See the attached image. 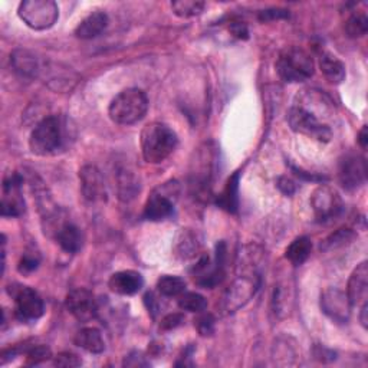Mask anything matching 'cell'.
I'll return each mask as SVG.
<instances>
[{
    "instance_id": "7bdbcfd3",
    "label": "cell",
    "mask_w": 368,
    "mask_h": 368,
    "mask_svg": "<svg viewBox=\"0 0 368 368\" xmlns=\"http://www.w3.org/2000/svg\"><path fill=\"white\" fill-rule=\"evenodd\" d=\"M231 32L233 33V36L239 39H247L249 38V30L247 26L243 22H233L231 25Z\"/></svg>"
},
{
    "instance_id": "603a6c76",
    "label": "cell",
    "mask_w": 368,
    "mask_h": 368,
    "mask_svg": "<svg viewBox=\"0 0 368 368\" xmlns=\"http://www.w3.org/2000/svg\"><path fill=\"white\" fill-rule=\"evenodd\" d=\"M319 68L331 84H341L345 80V65L334 54L324 51L319 55Z\"/></svg>"
},
{
    "instance_id": "83f0119b",
    "label": "cell",
    "mask_w": 368,
    "mask_h": 368,
    "mask_svg": "<svg viewBox=\"0 0 368 368\" xmlns=\"http://www.w3.org/2000/svg\"><path fill=\"white\" fill-rule=\"evenodd\" d=\"M292 293H290V288L286 283H279L275 286L274 289V297H272V307H274V312L275 315H278L279 318H285L292 307Z\"/></svg>"
},
{
    "instance_id": "ffe728a7",
    "label": "cell",
    "mask_w": 368,
    "mask_h": 368,
    "mask_svg": "<svg viewBox=\"0 0 368 368\" xmlns=\"http://www.w3.org/2000/svg\"><path fill=\"white\" fill-rule=\"evenodd\" d=\"M200 250V242L197 235L192 229H180L173 243V252L178 259H192Z\"/></svg>"
},
{
    "instance_id": "2e32d148",
    "label": "cell",
    "mask_w": 368,
    "mask_h": 368,
    "mask_svg": "<svg viewBox=\"0 0 368 368\" xmlns=\"http://www.w3.org/2000/svg\"><path fill=\"white\" fill-rule=\"evenodd\" d=\"M81 192L91 203L106 200V188L102 173L95 166H84L80 170Z\"/></svg>"
},
{
    "instance_id": "f35d334b",
    "label": "cell",
    "mask_w": 368,
    "mask_h": 368,
    "mask_svg": "<svg viewBox=\"0 0 368 368\" xmlns=\"http://www.w3.org/2000/svg\"><path fill=\"white\" fill-rule=\"evenodd\" d=\"M276 186H278V189L281 190V193H283L285 196H292L293 193L297 192V184H295V181L288 178V177H285V176H282V177L278 178Z\"/></svg>"
},
{
    "instance_id": "ee69618b",
    "label": "cell",
    "mask_w": 368,
    "mask_h": 368,
    "mask_svg": "<svg viewBox=\"0 0 368 368\" xmlns=\"http://www.w3.org/2000/svg\"><path fill=\"white\" fill-rule=\"evenodd\" d=\"M360 322H361V325H362L364 329L368 328V304H367V301L362 302V305H361V309H360Z\"/></svg>"
},
{
    "instance_id": "52a82bcc",
    "label": "cell",
    "mask_w": 368,
    "mask_h": 368,
    "mask_svg": "<svg viewBox=\"0 0 368 368\" xmlns=\"http://www.w3.org/2000/svg\"><path fill=\"white\" fill-rule=\"evenodd\" d=\"M20 20L33 30H47L59 18V8L54 0H26L18 9Z\"/></svg>"
},
{
    "instance_id": "4316f807",
    "label": "cell",
    "mask_w": 368,
    "mask_h": 368,
    "mask_svg": "<svg viewBox=\"0 0 368 368\" xmlns=\"http://www.w3.org/2000/svg\"><path fill=\"white\" fill-rule=\"evenodd\" d=\"M117 188L121 200H131L140 192V184L134 176V173L128 168H120L117 173Z\"/></svg>"
},
{
    "instance_id": "484cf974",
    "label": "cell",
    "mask_w": 368,
    "mask_h": 368,
    "mask_svg": "<svg viewBox=\"0 0 368 368\" xmlns=\"http://www.w3.org/2000/svg\"><path fill=\"white\" fill-rule=\"evenodd\" d=\"M312 242L307 236H300L293 240L285 250V257L295 266L302 265L311 254Z\"/></svg>"
},
{
    "instance_id": "9c48e42d",
    "label": "cell",
    "mask_w": 368,
    "mask_h": 368,
    "mask_svg": "<svg viewBox=\"0 0 368 368\" xmlns=\"http://www.w3.org/2000/svg\"><path fill=\"white\" fill-rule=\"evenodd\" d=\"M9 293L15 300V314L18 319L23 322H30L39 319L44 315V300L39 297V293L33 290L32 288L18 285V288L9 289Z\"/></svg>"
},
{
    "instance_id": "f1b7e54d",
    "label": "cell",
    "mask_w": 368,
    "mask_h": 368,
    "mask_svg": "<svg viewBox=\"0 0 368 368\" xmlns=\"http://www.w3.org/2000/svg\"><path fill=\"white\" fill-rule=\"evenodd\" d=\"M157 290L163 297H178L186 290V281L176 275H164L157 281Z\"/></svg>"
},
{
    "instance_id": "8d00e7d4",
    "label": "cell",
    "mask_w": 368,
    "mask_h": 368,
    "mask_svg": "<svg viewBox=\"0 0 368 368\" xmlns=\"http://www.w3.org/2000/svg\"><path fill=\"white\" fill-rule=\"evenodd\" d=\"M82 364V360L73 352H61L54 357V365L63 368H75Z\"/></svg>"
},
{
    "instance_id": "4dcf8cb0",
    "label": "cell",
    "mask_w": 368,
    "mask_h": 368,
    "mask_svg": "<svg viewBox=\"0 0 368 368\" xmlns=\"http://www.w3.org/2000/svg\"><path fill=\"white\" fill-rule=\"evenodd\" d=\"M204 6V2H199V0H178V2L171 4L174 15L184 19L199 16L203 12Z\"/></svg>"
},
{
    "instance_id": "5b68a950",
    "label": "cell",
    "mask_w": 368,
    "mask_h": 368,
    "mask_svg": "<svg viewBox=\"0 0 368 368\" xmlns=\"http://www.w3.org/2000/svg\"><path fill=\"white\" fill-rule=\"evenodd\" d=\"M63 144V130L58 117H47L33 128L29 137L30 152L36 156L55 154Z\"/></svg>"
},
{
    "instance_id": "8fae6325",
    "label": "cell",
    "mask_w": 368,
    "mask_h": 368,
    "mask_svg": "<svg viewBox=\"0 0 368 368\" xmlns=\"http://www.w3.org/2000/svg\"><path fill=\"white\" fill-rule=\"evenodd\" d=\"M321 309L322 312L338 324H347L351 315V302L347 293L338 288H326L321 293Z\"/></svg>"
},
{
    "instance_id": "f6af8a7d",
    "label": "cell",
    "mask_w": 368,
    "mask_h": 368,
    "mask_svg": "<svg viewBox=\"0 0 368 368\" xmlns=\"http://www.w3.org/2000/svg\"><path fill=\"white\" fill-rule=\"evenodd\" d=\"M358 144L361 145V149H367L368 144V131H367V125H364L358 134Z\"/></svg>"
},
{
    "instance_id": "60d3db41",
    "label": "cell",
    "mask_w": 368,
    "mask_h": 368,
    "mask_svg": "<svg viewBox=\"0 0 368 368\" xmlns=\"http://www.w3.org/2000/svg\"><path fill=\"white\" fill-rule=\"evenodd\" d=\"M288 16H289L288 11L268 9V11H262L259 13V20L261 22H269V20H274V19H283V18H288Z\"/></svg>"
},
{
    "instance_id": "d6986e66",
    "label": "cell",
    "mask_w": 368,
    "mask_h": 368,
    "mask_svg": "<svg viewBox=\"0 0 368 368\" xmlns=\"http://www.w3.org/2000/svg\"><path fill=\"white\" fill-rule=\"evenodd\" d=\"M11 63L15 72L25 78H36L42 70L39 59L26 49H15L11 55Z\"/></svg>"
},
{
    "instance_id": "ab89813d",
    "label": "cell",
    "mask_w": 368,
    "mask_h": 368,
    "mask_svg": "<svg viewBox=\"0 0 368 368\" xmlns=\"http://www.w3.org/2000/svg\"><path fill=\"white\" fill-rule=\"evenodd\" d=\"M183 321H184V317L181 314H170L161 319L160 328L164 331H171V329L180 326L183 324Z\"/></svg>"
},
{
    "instance_id": "8992f818",
    "label": "cell",
    "mask_w": 368,
    "mask_h": 368,
    "mask_svg": "<svg viewBox=\"0 0 368 368\" xmlns=\"http://www.w3.org/2000/svg\"><path fill=\"white\" fill-rule=\"evenodd\" d=\"M226 243L220 242L216 246L214 259H210L207 254L202 256L200 261L195 265L192 274L195 282L206 289H211L222 283L226 275Z\"/></svg>"
},
{
    "instance_id": "d4e9b609",
    "label": "cell",
    "mask_w": 368,
    "mask_h": 368,
    "mask_svg": "<svg viewBox=\"0 0 368 368\" xmlns=\"http://www.w3.org/2000/svg\"><path fill=\"white\" fill-rule=\"evenodd\" d=\"M75 344L91 354H101L105 350V343L101 331L97 328H84L75 336Z\"/></svg>"
},
{
    "instance_id": "f546056e",
    "label": "cell",
    "mask_w": 368,
    "mask_h": 368,
    "mask_svg": "<svg viewBox=\"0 0 368 368\" xmlns=\"http://www.w3.org/2000/svg\"><path fill=\"white\" fill-rule=\"evenodd\" d=\"M178 308L188 312H203L207 308V300L197 292H186L184 290L178 295Z\"/></svg>"
},
{
    "instance_id": "6da1fadb",
    "label": "cell",
    "mask_w": 368,
    "mask_h": 368,
    "mask_svg": "<svg viewBox=\"0 0 368 368\" xmlns=\"http://www.w3.org/2000/svg\"><path fill=\"white\" fill-rule=\"evenodd\" d=\"M178 144L177 134L163 123H150L141 131V153L147 163L160 164L171 156Z\"/></svg>"
},
{
    "instance_id": "1f68e13d",
    "label": "cell",
    "mask_w": 368,
    "mask_h": 368,
    "mask_svg": "<svg viewBox=\"0 0 368 368\" xmlns=\"http://www.w3.org/2000/svg\"><path fill=\"white\" fill-rule=\"evenodd\" d=\"M354 239H355V233L351 229H348V228L338 229L337 232H334L333 235H329L321 243V250H333V249L343 247V246L351 243Z\"/></svg>"
},
{
    "instance_id": "74e56055",
    "label": "cell",
    "mask_w": 368,
    "mask_h": 368,
    "mask_svg": "<svg viewBox=\"0 0 368 368\" xmlns=\"http://www.w3.org/2000/svg\"><path fill=\"white\" fill-rule=\"evenodd\" d=\"M150 361L147 360V357L140 352V351H133L130 352L125 360H124V367H131V368H141V367H149Z\"/></svg>"
},
{
    "instance_id": "30bf717a",
    "label": "cell",
    "mask_w": 368,
    "mask_h": 368,
    "mask_svg": "<svg viewBox=\"0 0 368 368\" xmlns=\"http://www.w3.org/2000/svg\"><path fill=\"white\" fill-rule=\"evenodd\" d=\"M311 206L319 222L334 220L344 210V203L340 193L336 189L326 186V184H321L314 190L311 196Z\"/></svg>"
},
{
    "instance_id": "e575fe53",
    "label": "cell",
    "mask_w": 368,
    "mask_h": 368,
    "mask_svg": "<svg viewBox=\"0 0 368 368\" xmlns=\"http://www.w3.org/2000/svg\"><path fill=\"white\" fill-rule=\"evenodd\" d=\"M39 254L35 253V252H26L22 259L19 261V265H18V271L23 275H29L32 272H35L36 269H38L39 266Z\"/></svg>"
},
{
    "instance_id": "7402d4cb",
    "label": "cell",
    "mask_w": 368,
    "mask_h": 368,
    "mask_svg": "<svg viewBox=\"0 0 368 368\" xmlns=\"http://www.w3.org/2000/svg\"><path fill=\"white\" fill-rule=\"evenodd\" d=\"M239 180H240V171H235L223 189L216 199V204L229 213H236L239 209Z\"/></svg>"
},
{
    "instance_id": "5bb4252c",
    "label": "cell",
    "mask_w": 368,
    "mask_h": 368,
    "mask_svg": "<svg viewBox=\"0 0 368 368\" xmlns=\"http://www.w3.org/2000/svg\"><path fill=\"white\" fill-rule=\"evenodd\" d=\"M22 177L18 173H12L5 177L2 193V216L19 217L25 213V200L22 196Z\"/></svg>"
},
{
    "instance_id": "d590c367",
    "label": "cell",
    "mask_w": 368,
    "mask_h": 368,
    "mask_svg": "<svg viewBox=\"0 0 368 368\" xmlns=\"http://www.w3.org/2000/svg\"><path fill=\"white\" fill-rule=\"evenodd\" d=\"M214 324L216 319L211 314H202L195 319V326L199 331V334L202 337H210L211 334H214Z\"/></svg>"
},
{
    "instance_id": "3957f363",
    "label": "cell",
    "mask_w": 368,
    "mask_h": 368,
    "mask_svg": "<svg viewBox=\"0 0 368 368\" xmlns=\"http://www.w3.org/2000/svg\"><path fill=\"white\" fill-rule=\"evenodd\" d=\"M276 70L282 81L289 84L308 81L315 70L311 55L298 47L285 48L276 61Z\"/></svg>"
},
{
    "instance_id": "7a4b0ae2",
    "label": "cell",
    "mask_w": 368,
    "mask_h": 368,
    "mask_svg": "<svg viewBox=\"0 0 368 368\" xmlns=\"http://www.w3.org/2000/svg\"><path fill=\"white\" fill-rule=\"evenodd\" d=\"M149 109V98L138 88L121 91L109 104L108 116L116 124L134 125L140 123Z\"/></svg>"
},
{
    "instance_id": "836d02e7",
    "label": "cell",
    "mask_w": 368,
    "mask_h": 368,
    "mask_svg": "<svg viewBox=\"0 0 368 368\" xmlns=\"http://www.w3.org/2000/svg\"><path fill=\"white\" fill-rule=\"evenodd\" d=\"M52 358L51 348L47 345H32L30 348L26 350V360L29 365H36L41 364L44 361H48Z\"/></svg>"
},
{
    "instance_id": "d6a6232c",
    "label": "cell",
    "mask_w": 368,
    "mask_h": 368,
    "mask_svg": "<svg viewBox=\"0 0 368 368\" xmlns=\"http://www.w3.org/2000/svg\"><path fill=\"white\" fill-rule=\"evenodd\" d=\"M368 30V18L365 13H352L345 20V32L352 39L362 38Z\"/></svg>"
},
{
    "instance_id": "7c38bea8",
    "label": "cell",
    "mask_w": 368,
    "mask_h": 368,
    "mask_svg": "<svg viewBox=\"0 0 368 368\" xmlns=\"http://www.w3.org/2000/svg\"><path fill=\"white\" fill-rule=\"evenodd\" d=\"M170 183L163 184V188L153 192L144 206V219L152 222H160L174 214V202L171 196H177L178 192H170ZM177 189V188H176Z\"/></svg>"
},
{
    "instance_id": "cb8c5ba5",
    "label": "cell",
    "mask_w": 368,
    "mask_h": 368,
    "mask_svg": "<svg viewBox=\"0 0 368 368\" xmlns=\"http://www.w3.org/2000/svg\"><path fill=\"white\" fill-rule=\"evenodd\" d=\"M56 240L59 246L68 253H77L82 247V233L72 223H65L56 232Z\"/></svg>"
},
{
    "instance_id": "b9f144b4",
    "label": "cell",
    "mask_w": 368,
    "mask_h": 368,
    "mask_svg": "<svg viewBox=\"0 0 368 368\" xmlns=\"http://www.w3.org/2000/svg\"><path fill=\"white\" fill-rule=\"evenodd\" d=\"M314 357L319 361H328V360L331 361V360L336 358V352L325 348L324 345H315L314 347Z\"/></svg>"
},
{
    "instance_id": "277c9868",
    "label": "cell",
    "mask_w": 368,
    "mask_h": 368,
    "mask_svg": "<svg viewBox=\"0 0 368 368\" xmlns=\"http://www.w3.org/2000/svg\"><path fill=\"white\" fill-rule=\"evenodd\" d=\"M261 286V276L239 275L223 292L217 308L222 315H231L243 308Z\"/></svg>"
},
{
    "instance_id": "ba28073f",
    "label": "cell",
    "mask_w": 368,
    "mask_h": 368,
    "mask_svg": "<svg viewBox=\"0 0 368 368\" xmlns=\"http://www.w3.org/2000/svg\"><path fill=\"white\" fill-rule=\"evenodd\" d=\"M288 123L295 133L317 138L321 142H328L333 138V131H331V128L326 124L321 123L314 113L308 111V109L298 104L290 108Z\"/></svg>"
},
{
    "instance_id": "e0dca14e",
    "label": "cell",
    "mask_w": 368,
    "mask_h": 368,
    "mask_svg": "<svg viewBox=\"0 0 368 368\" xmlns=\"http://www.w3.org/2000/svg\"><path fill=\"white\" fill-rule=\"evenodd\" d=\"M108 286L114 293L128 297L134 295L144 286V278L137 271H120L109 278Z\"/></svg>"
},
{
    "instance_id": "9a60e30c",
    "label": "cell",
    "mask_w": 368,
    "mask_h": 368,
    "mask_svg": "<svg viewBox=\"0 0 368 368\" xmlns=\"http://www.w3.org/2000/svg\"><path fill=\"white\" fill-rule=\"evenodd\" d=\"M66 309L80 322H90L97 317L98 307L92 292L85 288L72 289L65 300Z\"/></svg>"
},
{
    "instance_id": "4fadbf2b",
    "label": "cell",
    "mask_w": 368,
    "mask_h": 368,
    "mask_svg": "<svg viewBox=\"0 0 368 368\" xmlns=\"http://www.w3.org/2000/svg\"><path fill=\"white\" fill-rule=\"evenodd\" d=\"M338 180L341 186L352 192L361 188L367 180V161L358 154H347L340 161Z\"/></svg>"
},
{
    "instance_id": "ac0fdd59",
    "label": "cell",
    "mask_w": 368,
    "mask_h": 368,
    "mask_svg": "<svg viewBox=\"0 0 368 368\" xmlns=\"http://www.w3.org/2000/svg\"><path fill=\"white\" fill-rule=\"evenodd\" d=\"M368 292V264L361 262L351 274L347 285V297L351 305H358L367 301Z\"/></svg>"
},
{
    "instance_id": "44dd1931",
    "label": "cell",
    "mask_w": 368,
    "mask_h": 368,
    "mask_svg": "<svg viewBox=\"0 0 368 368\" xmlns=\"http://www.w3.org/2000/svg\"><path fill=\"white\" fill-rule=\"evenodd\" d=\"M108 26V16L104 12H95L87 16L75 29V36L80 39H94Z\"/></svg>"
}]
</instances>
